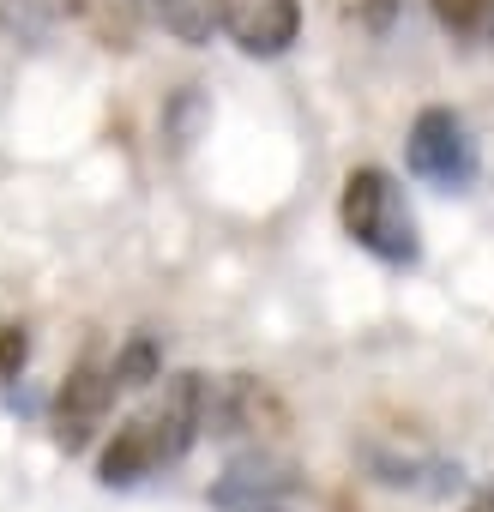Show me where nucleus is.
<instances>
[{
    "mask_svg": "<svg viewBox=\"0 0 494 512\" xmlns=\"http://www.w3.org/2000/svg\"><path fill=\"white\" fill-rule=\"evenodd\" d=\"M211 13L217 31L254 61H278L302 37V0H211Z\"/></svg>",
    "mask_w": 494,
    "mask_h": 512,
    "instance_id": "423d86ee",
    "label": "nucleus"
},
{
    "mask_svg": "<svg viewBox=\"0 0 494 512\" xmlns=\"http://www.w3.org/2000/svg\"><path fill=\"white\" fill-rule=\"evenodd\" d=\"M428 7L446 25V37H458V43H488L494 37V0H428Z\"/></svg>",
    "mask_w": 494,
    "mask_h": 512,
    "instance_id": "f8f14e48",
    "label": "nucleus"
},
{
    "mask_svg": "<svg viewBox=\"0 0 494 512\" xmlns=\"http://www.w3.org/2000/svg\"><path fill=\"white\" fill-rule=\"evenodd\" d=\"M25 362H31V332L19 320H0V380L25 374Z\"/></svg>",
    "mask_w": 494,
    "mask_h": 512,
    "instance_id": "dca6fc26",
    "label": "nucleus"
},
{
    "mask_svg": "<svg viewBox=\"0 0 494 512\" xmlns=\"http://www.w3.org/2000/svg\"><path fill=\"white\" fill-rule=\"evenodd\" d=\"M115 386L121 392H145V386H157L163 380V344L151 338V332H133L121 350H115Z\"/></svg>",
    "mask_w": 494,
    "mask_h": 512,
    "instance_id": "9b49d317",
    "label": "nucleus"
},
{
    "mask_svg": "<svg viewBox=\"0 0 494 512\" xmlns=\"http://www.w3.org/2000/svg\"><path fill=\"white\" fill-rule=\"evenodd\" d=\"M145 416H151V428H157V440H163V458L181 464V458L193 452V440L205 434V416H211V380L193 374V368L169 374L157 410H145Z\"/></svg>",
    "mask_w": 494,
    "mask_h": 512,
    "instance_id": "6e6552de",
    "label": "nucleus"
},
{
    "mask_svg": "<svg viewBox=\"0 0 494 512\" xmlns=\"http://www.w3.org/2000/svg\"><path fill=\"white\" fill-rule=\"evenodd\" d=\"M302 494V470L278 452H254L235 458L217 482H211V506L217 512H290Z\"/></svg>",
    "mask_w": 494,
    "mask_h": 512,
    "instance_id": "39448f33",
    "label": "nucleus"
},
{
    "mask_svg": "<svg viewBox=\"0 0 494 512\" xmlns=\"http://www.w3.org/2000/svg\"><path fill=\"white\" fill-rule=\"evenodd\" d=\"M362 470L380 482V488H404V494H428V500H446L464 488V470L440 452H422V446H398V440H362Z\"/></svg>",
    "mask_w": 494,
    "mask_h": 512,
    "instance_id": "0eeeda50",
    "label": "nucleus"
},
{
    "mask_svg": "<svg viewBox=\"0 0 494 512\" xmlns=\"http://www.w3.org/2000/svg\"><path fill=\"white\" fill-rule=\"evenodd\" d=\"M169 458H163V440H157V428H151V416L139 410V416H127L115 434H109V446H103V458H97V476L109 482V488H133V482H145L151 470H163Z\"/></svg>",
    "mask_w": 494,
    "mask_h": 512,
    "instance_id": "1a4fd4ad",
    "label": "nucleus"
},
{
    "mask_svg": "<svg viewBox=\"0 0 494 512\" xmlns=\"http://www.w3.org/2000/svg\"><path fill=\"white\" fill-rule=\"evenodd\" d=\"M115 368L109 362H97V356H85L61 386H55V404H49V434H55V446L73 458V452H85L97 434H103V422H109V410H115Z\"/></svg>",
    "mask_w": 494,
    "mask_h": 512,
    "instance_id": "7ed1b4c3",
    "label": "nucleus"
},
{
    "mask_svg": "<svg viewBox=\"0 0 494 512\" xmlns=\"http://www.w3.org/2000/svg\"><path fill=\"white\" fill-rule=\"evenodd\" d=\"M404 163L416 181L440 187V193H464L476 181V139L464 127L458 109L446 103H428L416 121H410V139H404Z\"/></svg>",
    "mask_w": 494,
    "mask_h": 512,
    "instance_id": "f03ea898",
    "label": "nucleus"
},
{
    "mask_svg": "<svg viewBox=\"0 0 494 512\" xmlns=\"http://www.w3.org/2000/svg\"><path fill=\"white\" fill-rule=\"evenodd\" d=\"M127 7H133V19L163 25V31H169L175 43H187V49H205L211 31H217L211 0H127Z\"/></svg>",
    "mask_w": 494,
    "mask_h": 512,
    "instance_id": "9d476101",
    "label": "nucleus"
},
{
    "mask_svg": "<svg viewBox=\"0 0 494 512\" xmlns=\"http://www.w3.org/2000/svg\"><path fill=\"white\" fill-rule=\"evenodd\" d=\"M398 7H404V0H338V19L356 25L362 37H386L398 25Z\"/></svg>",
    "mask_w": 494,
    "mask_h": 512,
    "instance_id": "2eb2a0df",
    "label": "nucleus"
},
{
    "mask_svg": "<svg viewBox=\"0 0 494 512\" xmlns=\"http://www.w3.org/2000/svg\"><path fill=\"white\" fill-rule=\"evenodd\" d=\"M61 7L55 0H0V37H19V43H43L55 31Z\"/></svg>",
    "mask_w": 494,
    "mask_h": 512,
    "instance_id": "4468645a",
    "label": "nucleus"
},
{
    "mask_svg": "<svg viewBox=\"0 0 494 512\" xmlns=\"http://www.w3.org/2000/svg\"><path fill=\"white\" fill-rule=\"evenodd\" d=\"M464 512H494V488H482V494H470V506Z\"/></svg>",
    "mask_w": 494,
    "mask_h": 512,
    "instance_id": "a211bd4d",
    "label": "nucleus"
},
{
    "mask_svg": "<svg viewBox=\"0 0 494 512\" xmlns=\"http://www.w3.org/2000/svg\"><path fill=\"white\" fill-rule=\"evenodd\" d=\"M338 223L344 235L374 253L380 266H416L422 260V235H416V211L398 187L392 169L380 163H362L344 175V193H338Z\"/></svg>",
    "mask_w": 494,
    "mask_h": 512,
    "instance_id": "f257e3e1",
    "label": "nucleus"
},
{
    "mask_svg": "<svg viewBox=\"0 0 494 512\" xmlns=\"http://www.w3.org/2000/svg\"><path fill=\"white\" fill-rule=\"evenodd\" d=\"M55 7H61L67 19H85V25H91V19H97V7H103V0H55Z\"/></svg>",
    "mask_w": 494,
    "mask_h": 512,
    "instance_id": "f3484780",
    "label": "nucleus"
},
{
    "mask_svg": "<svg viewBox=\"0 0 494 512\" xmlns=\"http://www.w3.org/2000/svg\"><path fill=\"white\" fill-rule=\"evenodd\" d=\"M290 428V404L272 392V380L260 374H223L211 380V416H205V434L217 440H247V434H284Z\"/></svg>",
    "mask_w": 494,
    "mask_h": 512,
    "instance_id": "20e7f679",
    "label": "nucleus"
},
{
    "mask_svg": "<svg viewBox=\"0 0 494 512\" xmlns=\"http://www.w3.org/2000/svg\"><path fill=\"white\" fill-rule=\"evenodd\" d=\"M211 121V103H205V91L199 85H181L175 97H169V109H163V139L175 145V151H187L193 139H199V127Z\"/></svg>",
    "mask_w": 494,
    "mask_h": 512,
    "instance_id": "ddd939ff",
    "label": "nucleus"
}]
</instances>
